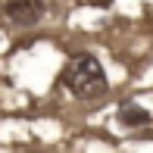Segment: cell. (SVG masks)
I'll return each mask as SVG.
<instances>
[{"mask_svg": "<svg viewBox=\"0 0 153 153\" xmlns=\"http://www.w3.org/2000/svg\"><path fill=\"white\" fill-rule=\"evenodd\" d=\"M59 88H66L75 100H103L109 78L94 53H72L59 72Z\"/></svg>", "mask_w": 153, "mask_h": 153, "instance_id": "1", "label": "cell"}, {"mask_svg": "<svg viewBox=\"0 0 153 153\" xmlns=\"http://www.w3.org/2000/svg\"><path fill=\"white\" fill-rule=\"evenodd\" d=\"M116 119H119L122 128H144V125L153 122V116L144 106H137V103H122L119 113H116Z\"/></svg>", "mask_w": 153, "mask_h": 153, "instance_id": "3", "label": "cell"}, {"mask_svg": "<svg viewBox=\"0 0 153 153\" xmlns=\"http://www.w3.org/2000/svg\"><path fill=\"white\" fill-rule=\"evenodd\" d=\"M3 13L13 19L16 25H22V28H31V25L41 22V16L47 13V3H3Z\"/></svg>", "mask_w": 153, "mask_h": 153, "instance_id": "2", "label": "cell"}]
</instances>
